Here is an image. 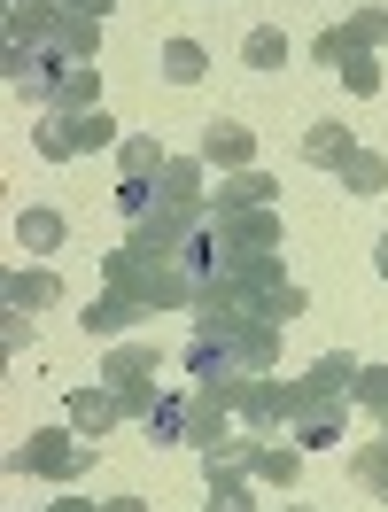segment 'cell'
<instances>
[{"instance_id":"obj_1","label":"cell","mask_w":388,"mask_h":512,"mask_svg":"<svg viewBox=\"0 0 388 512\" xmlns=\"http://www.w3.org/2000/svg\"><path fill=\"white\" fill-rule=\"evenodd\" d=\"M8 86L24 101H39V109H94L101 70L47 39V47H8Z\"/></svg>"},{"instance_id":"obj_2","label":"cell","mask_w":388,"mask_h":512,"mask_svg":"<svg viewBox=\"0 0 388 512\" xmlns=\"http://www.w3.org/2000/svg\"><path fill=\"white\" fill-rule=\"evenodd\" d=\"M101 280L117 295H132V303H148V311H187L194 295H202V280H194L179 256H148V249H109L101 256Z\"/></svg>"},{"instance_id":"obj_3","label":"cell","mask_w":388,"mask_h":512,"mask_svg":"<svg viewBox=\"0 0 388 512\" xmlns=\"http://www.w3.org/2000/svg\"><path fill=\"white\" fill-rule=\"evenodd\" d=\"M94 466V443L78 435V427H39V435H24V443L8 450V474H47V481H70Z\"/></svg>"},{"instance_id":"obj_4","label":"cell","mask_w":388,"mask_h":512,"mask_svg":"<svg viewBox=\"0 0 388 512\" xmlns=\"http://www.w3.org/2000/svg\"><path fill=\"white\" fill-rule=\"evenodd\" d=\"M109 140H117L109 109H47V125L32 132V148L47 163H78V156H94V148H109Z\"/></svg>"},{"instance_id":"obj_5","label":"cell","mask_w":388,"mask_h":512,"mask_svg":"<svg viewBox=\"0 0 388 512\" xmlns=\"http://www.w3.org/2000/svg\"><path fill=\"white\" fill-rule=\"evenodd\" d=\"M156 365H163L156 342H117V350L101 357V381L117 388V404H125L132 419H148V412H156Z\"/></svg>"},{"instance_id":"obj_6","label":"cell","mask_w":388,"mask_h":512,"mask_svg":"<svg viewBox=\"0 0 388 512\" xmlns=\"http://www.w3.org/2000/svg\"><path fill=\"white\" fill-rule=\"evenodd\" d=\"M381 39H388V8H357V16H342V24H326L311 55H319L326 70H342V63H357V55H373Z\"/></svg>"},{"instance_id":"obj_7","label":"cell","mask_w":388,"mask_h":512,"mask_svg":"<svg viewBox=\"0 0 388 512\" xmlns=\"http://www.w3.org/2000/svg\"><path fill=\"white\" fill-rule=\"evenodd\" d=\"M218 225V249L226 264H249V256H280V210H249V218H210ZM218 264V272H226Z\"/></svg>"},{"instance_id":"obj_8","label":"cell","mask_w":388,"mask_h":512,"mask_svg":"<svg viewBox=\"0 0 388 512\" xmlns=\"http://www.w3.org/2000/svg\"><path fill=\"white\" fill-rule=\"evenodd\" d=\"M357 373H365V365H357L350 350H326L319 365L295 381V412H311V404H350V396H357Z\"/></svg>"},{"instance_id":"obj_9","label":"cell","mask_w":388,"mask_h":512,"mask_svg":"<svg viewBox=\"0 0 388 512\" xmlns=\"http://www.w3.org/2000/svg\"><path fill=\"white\" fill-rule=\"evenodd\" d=\"M233 419H249V427H280V419H295V388L272 381V373H241V381H233Z\"/></svg>"},{"instance_id":"obj_10","label":"cell","mask_w":388,"mask_h":512,"mask_svg":"<svg viewBox=\"0 0 388 512\" xmlns=\"http://www.w3.org/2000/svg\"><path fill=\"white\" fill-rule=\"evenodd\" d=\"M272 194H280V179L272 171H233L226 187H210V218H249V210H272Z\"/></svg>"},{"instance_id":"obj_11","label":"cell","mask_w":388,"mask_h":512,"mask_svg":"<svg viewBox=\"0 0 388 512\" xmlns=\"http://www.w3.org/2000/svg\"><path fill=\"white\" fill-rule=\"evenodd\" d=\"M156 202L163 210H194V218H210V194H202V163L194 156H171L156 171Z\"/></svg>"},{"instance_id":"obj_12","label":"cell","mask_w":388,"mask_h":512,"mask_svg":"<svg viewBox=\"0 0 388 512\" xmlns=\"http://www.w3.org/2000/svg\"><path fill=\"white\" fill-rule=\"evenodd\" d=\"M202 163H218V171H249L257 163V132L218 117V125H202Z\"/></svg>"},{"instance_id":"obj_13","label":"cell","mask_w":388,"mask_h":512,"mask_svg":"<svg viewBox=\"0 0 388 512\" xmlns=\"http://www.w3.org/2000/svg\"><path fill=\"white\" fill-rule=\"evenodd\" d=\"M117 419H125V404H117V388H109V381H94V388H70V427H78L86 443H94V435H109Z\"/></svg>"},{"instance_id":"obj_14","label":"cell","mask_w":388,"mask_h":512,"mask_svg":"<svg viewBox=\"0 0 388 512\" xmlns=\"http://www.w3.org/2000/svg\"><path fill=\"white\" fill-rule=\"evenodd\" d=\"M55 303H63V280H55L47 264H16V272H8V311L32 319V311H55Z\"/></svg>"},{"instance_id":"obj_15","label":"cell","mask_w":388,"mask_h":512,"mask_svg":"<svg viewBox=\"0 0 388 512\" xmlns=\"http://www.w3.org/2000/svg\"><path fill=\"white\" fill-rule=\"evenodd\" d=\"M226 342H233V365H241V373H272V365H280V326L272 319H249L241 334H226Z\"/></svg>"},{"instance_id":"obj_16","label":"cell","mask_w":388,"mask_h":512,"mask_svg":"<svg viewBox=\"0 0 388 512\" xmlns=\"http://www.w3.org/2000/svg\"><path fill=\"white\" fill-rule=\"evenodd\" d=\"M210 481V512H257V474L249 466H202Z\"/></svg>"},{"instance_id":"obj_17","label":"cell","mask_w":388,"mask_h":512,"mask_svg":"<svg viewBox=\"0 0 388 512\" xmlns=\"http://www.w3.org/2000/svg\"><path fill=\"white\" fill-rule=\"evenodd\" d=\"M350 156H357V132L342 125V117H326V125L303 132V163H319V171H342Z\"/></svg>"},{"instance_id":"obj_18","label":"cell","mask_w":388,"mask_h":512,"mask_svg":"<svg viewBox=\"0 0 388 512\" xmlns=\"http://www.w3.org/2000/svg\"><path fill=\"white\" fill-rule=\"evenodd\" d=\"M187 373H194V388H210V381H241V365H233V342H218V334H194V342H187Z\"/></svg>"},{"instance_id":"obj_19","label":"cell","mask_w":388,"mask_h":512,"mask_svg":"<svg viewBox=\"0 0 388 512\" xmlns=\"http://www.w3.org/2000/svg\"><path fill=\"white\" fill-rule=\"evenodd\" d=\"M342 427H350V404H311V412H295V450H334Z\"/></svg>"},{"instance_id":"obj_20","label":"cell","mask_w":388,"mask_h":512,"mask_svg":"<svg viewBox=\"0 0 388 512\" xmlns=\"http://www.w3.org/2000/svg\"><path fill=\"white\" fill-rule=\"evenodd\" d=\"M63 233H70L63 210H39V202H32V210L16 218V249H24V256H55V249H63Z\"/></svg>"},{"instance_id":"obj_21","label":"cell","mask_w":388,"mask_h":512,"mask_svg":"<svg viewBox=\"0 0 388 512\" xmlns=\"http://www.w3.org/2000/svg\"><path fill=\"white\" fill-rule=\"evenodd\" d=\"M249 474L272 481V489H288V481L303 474V450H295V443H257V450H249Z\"/></svg>"},{"instance_id":"obj_22","label":"cell","mask_w":388,"mask_h":512,"mask_svg":"<svg viewBox=\"0 0 388 512\" xmlns=\"http://www.w3.org/2000/svg\"><path fill=\"white\" fill-rule=\"evenodd\" d=\"M132 319H148V303H132V295H101V303H86V334H125Z\"/></svg>"},{"instance_id":"obj_23","label":"cell","mask_w":388,"mask_h":512,"mask_svg":"<svg viewBox=\"0 0 388 512\" xmlns=\"http://www.w3.org/2000/svg\"><path fill=\"white\" fill-rule=\"evenodd\" d=\"M202 70H210V47H202V39H171V47H163V78H171V86H194Z\"/></svg>"},{"instance_id":"obj_24","label":"cell","mask_w":388,"mask_h":512,"mask_svg":"<svg viewBox=\"0 0 388 512\" xmlns=\"http://www.w3.org/2000/svg\"><path fill=\"white\" fill-rule=\"evenodd\" d=\"M55 47H70V55H86V63H94V55H101V16H70V8H63Z\"/></svg>"},{"instance_id":"obj_25","label":"cell","mask_w":388,"mask_h":512,"mask_svg":"<svg viewBox=\"0 0 388 512\" xmlns=\"http://www.w3.org/2000/svg\"><path fill=\"white\" fill-rule=\"evenodd\" d=\"M342 187H350V194H381V187H388V156H373V148H357V156L342 163Z\"/></svg>"},{"instance_id":"obj_26","label":"cell","mask_w":388,"mask_h":512,"mask_svg":"<svg viewBox=\"0 0 388 512\" xmlns=\"http://www.w3.org/2000/svg\"><path fill=\"white\" fill-rule=\"evenodd\" d=\"M350 474H357V489H373V497H388V427H381V443H365L350 458Z\"/></svg>"},{"instance_id":"obj_27","label":"cell","mask_w":388,"mask_h":512,"mask_svg":"<svg viewBox=\"0 0 388 512\" xmlns=\"http://www.w3.org/2000/svg\"><path fill=\"white\" fill-rule=\"evenodd\" d=\"M148 443H187V396H156V412H148Z\"/></svg>"},{"instance_id":"obj_28","label":"cell","mask_w":388,"mask_h":512,"mask_svg":"<svg viewBox=\"0 0 388 512\" xmlns=\"http://www.w3.org/2000/svg\"><path fill=\"white\" fill-rule=\"evenodd\" d=\"M117 156H125V179H156L163 163V148H156V132H148V140H140V132H132V140H117Z\"/></svg>"},{"instance_id":"obj_29","label":"cell","mask_w":388,"mask_h":512,"mask_svg":"<svg viewBox=\"0 0 388 512\" xmlns=\"http://www.w3.org/2000/svg\"><path fill=\"white\" fill-rule=\"evenodd\" d=\"M249 311H257V319H303V288H288V280H280V288H264V295H249Z\"/></svg>"},{"instance_id":"obj_30","label":"cell","mask_w":388,"mask_h":512,"mask_svg":"<svg viewBox=\"0 0 388 512\" xmlns=\"http://www.w3.org/2000/svg\"><path fill=\"white\" fill-rule=\"evenodd\" d=\"M241 63H249V70H280V63H288V39H280V32H249V39H241Z\"/></svg>"},{"instance_id":"obj_31","label":"cell","mask_w":388,"mask_h":512,"mask_svg":"<svg viewBox=\"0 0 388 512\" xmlns=\"http://www.w3.org/2000/svg\"><path fill=\"white\" fill-rule=\"evenodd\" d=\"M357 404L388 427V365H365V373H357Z\"/></svg>"},{"instance_id":"obj_32","label":"cell","mask_w":388,"mask_h":512,"mask_svg":"<svg viewBox=\"0 0 388 512\" xmlns=\"http://www.w3.org/2000/svg\"><path fill=\"white\" fill-rule=\"evenodd\" d=\"M117 210H125V218L140 225L148 210H156V179H125V187H117Z\"/></svg>"},{"instance_id":"obj_33","label":"cell","mask_w":388,"mask_h":512,"mask_svg":"<svg viewBox=\"0 0 388 512\" xmlns=\"http://www.w3.org/2000/svg\"><path fill=\"white\" fill-rule=\"evenodd\" d=\"M342 86H350L357 101H365V94H381V63H373V55H357V63H342Z\"/></svg>"},{"instance_id":"obj_34","label":"cell","mask_w":388,"mask_h":512,"mask_svg":"<svg viewBox=\"0 0 388 512\" xmlns=\"http://www.w3.org/2000/svg\"><path fill=\"white\" fill-rule=\"evenodd\" d=\"M70 16H101V8H117V0H63Z\"/></svg>"},{"instance_id":"obj_35","label":"cell","mask_w":388,"mask_h":512,"mask_svg":"<svg viewBox=\"0 0 388 512\" xmlns=\"http://www.w3.org/2000/svg\"><path fill=\"white\" fill-rule=\"evenodd\" d=\"M101 512H148V505H140V497H109Z\"/></svg>"},{"instance_id":"obj_36","label":"cell","mask_w":388,"mask_h":512,"mask_svg":"<svg viewBox=\"0 0 388 512\" xmlns=\"http://www.w3.org/2000/svg\"><path fill=\"white\" fill-rule=\"evenodd\" d=\"M47 512H101V505H78V497H63V505H47Z\"/></svg>"},{"instance_id":"obj_37","label":"cell","mask_w":388,"mask_h":512,"mask_svg":"<svg viewBox=\"0 0 388 512\" xmlns=\"http://www.w3.org/2000/svg\"><path fill=\"white\" fill-rule=\"evenodd\" d=\"M373 264H381V280H388V233H381V249H373Z\"/></svg>"},{"instance_id":"obj_38","label":"cell","mask_w":388,"mask_h":512,"mask_svg":"<svg viewBox=\"0 0 388 512\" xmlns=\"http://www.w3.org/2000/svg\"><path fill=\"white\" fill-rule=\"evenodd\" d=\"M288 512H303V505H288Z\"/></svg>"}]
</instances>
